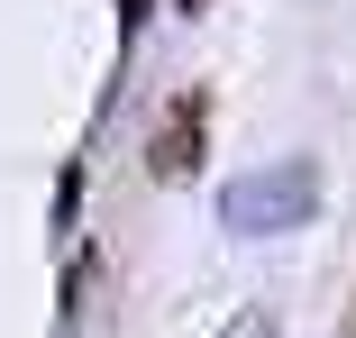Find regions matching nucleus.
Masks as SVG:
<instances>
[{
    "label": "nucleus",
    "mask_w": 356,
    "mask_h": 338,
    "mask_svg": "<svg viewBox=\"0 0 356 338\" xmlns=\"http://www.w3.org/2000/svg\"><path fill=\"white\" fill-rule=\"evenodd\" d=\"M320 211V165L311 156H274L256 174H238L220 192V229L229 238H283V229H311Z\"/></svg>",
    "instance_id": "1"
},
{
    "label": "nucleus",
    "mask_w": 356,
    "mask_h": 338,
    "mask_svg": "<svg viewBox=\"0 0 356 338\" xmlns=\"http://www.w3.org/2000/svg\"><path fill=\"white\" fill-rule=\"evenodd\" d=\"M201 119H210V101H201V92H183V101H174V119L156 128V147H147L156 183H183V174L201 165Z\"/></svg>",
    "instance_id": "2"
},
{
    "label": "nucleus",
    "mask_w": 356,
    "mask_h": 338,
    "mask_svg": "<svg viewBox=\"0 0 356 338\" xmlns=\"http://www.w3.org/2000/svg\"><path fill=\"white\" fill-rule=\"evenodd\" d=\"M220 338H283V320H274V311H265V302H247V311H238V320H229V329H220Z\"/></svg>",
    "instance_id": "3"
},
{
    "label": "nucleus",
    "mask_w": 356,
    "mask_h": 338,
    "mask_svg": "<svg viewBox=\"0 0 356 338\" xmlns=\"http://www.w3.org/2000/svg\"><path fill=\"white\" fill-rule=\"evenodd\" d=\"M183 10H201V0H183Z\"/></svg>",
    "instance_id": "4"
},
{
    "label": "nucleus",
    "mask_w": 356,
    "mask_h": 338,
    "mask_svg": "<svg viewBox=\"0 0 356 338\" xmlns=\"http://www.w3.org/2000/svg\"><path fill=\"white\" fill-rule=\"evenodd\" d=\"M347 338H356V329H347Z\"/></svg>",
    "instance_id": "5"
}]
</instances>
